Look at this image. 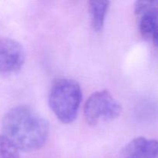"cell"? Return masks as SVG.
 Instances as JSON below:
<instances>
[{
  "label": "cell",
  "mask_w": 158,
  "mask_h": 158,
  "mask_svg": "<svg viewBox=\"0 0 158 158\" xmlns=\"http://www.w3.org/2000/svg\"><path fill=\"white\" fill-rule=\"evenodd\" d=\"M0 158H19V151L2 134H0Z\"/></svg>",
  "instance_id": "obj_8"
},
{
  "label": "cell",
  "mask_w": 158,
  "mask_h": 158,
  "mask_svg": "<svg viewBox=\"0 0 158 158\" xmlns=\"http://www.w3.org/2000/svg\"><path fill=\"white\" fill-rule=\"evenodd\" d=\"M109 5L110 2L105 0L89 2V12L91 24L94 30L97 32H99L103 29Z\"/></svg>",
  "instance_id": "obj_7"
},
{
  "label": "cell",
  "mask_w": 158,
  "mask_h": 158,
  "mask_svg": "<svg viewBox=\"0 0 158 158\" xmlns=\"http://www.w3.org/2000/svg\"><path fill=\"white\" fill-rule=\"evenodd\" d=\"M140 15L139 28L142 35L158 47V1H139L135 6Z\"/></svg>",
  "instance_id": "obj_4"
},
{
  "label": "cell",
  "mask_w": 158,
  "mask_h": 158,
  "mask_svg": "<svg viewBox=\"0 0 158 158\" xmlns=\"http://www.w3.org/2000/svg\"><path fill=\"white\" fill-rule=\"evenodd\" d=\"M122 112L120 103L107 90H100L89 96L84 105V117L88 124L117 118Z\"/></svg>",
  "instance_id": "obj_3"
},
{
  "label": "cell",
  "mask_w": 158,
  "mask_h": 158,
  "mask_svg": "<svg viewBox=\"0 0 158 158\" xmlns=\"http://www.w3.org/2000/svg\"><path fill=\"white\" fill-rule=\"evenodd\" d=\"M2 135L19 151L31 152L44 146L49 137V122L27 106L9 110L2 123Z\"/></svg>",
  "instance_id": "obj_1"
},
{
  "label": "cell",
  "mask_w": 158,
  "mask_h": 158,
  "mask_svg": "<svg viewBox=\"0 0 158 158\" xmlns=\"http://www.w3.org/2000/svg\"><path fill=\"white\" fill-rule=\"evenodd\" d=\"M83 93L80 84L70 79H60L53 83L49 94V104L56 117L63 123L77 118Z\"/></svg>",
  "instance_id": "obj_2"
},
{
  "label": "cell",
  "mask_w": 158,
  "mask_h": 158,
  "mask_svg": "<svg viewBox=\"0 0 158 158\" xmlns=\"http://www.w3.org/2000/svg\"><path fill=\"white\" fill-rule=\"evenodd\" d=\"M157 140L137 137L122 148L118 158H157Z\"/></svg>",
  "instance_id": "obj_6"
},
{
  "label": "cell",
  "mask_w": 158,
  "mask_h": 158,
  "mask_svg": "<svg viewBox=\"0 0 158 158\" xmlns=\"http://www.w3.org/2000/svg\"><path fill=\"white\" fill-rule=\"evenodd\" d=\"M25 61L23 46L13 40L0 38V73L18 71Z\"/></svg>",
  "instance_id": "obj_5"
}]
</instances>
